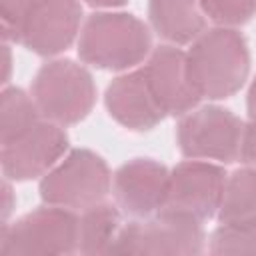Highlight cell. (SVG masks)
I'll return each instance as SVG.
<instances>
[{
  "label": "cell",
  "mask_w": 256,
  "mask_h": 256,
  "mask_svg": "<svg viewBox=\"0 0 256 256\" xmlns=\"http://www.w3.org/2000/svg\"><path fill=\"white\" fill-rule=\"evenodd\" d=\"M40 110L26 92L20 88H6L0 100V140L2 144L18 138L36 122H40Z\"/></svg>",
  "instance_id": "cell-17"
},
{
  "label": "cell",
  "mask_w": 256,
  "mask_h": 256,
  "mask_svg": "<svg viewBox=\"0 0 256 256\" xmlns=\"http://www.w3.org/2000/svg\"><path fill=\"white\" fill-rule=\"evenodd\" d=\"M32 98L46 120L66 126L88 116L94 106L96 90L84 66L72 60H54L38 70Z\"/></svg>",
  "instance_id": "cell-4"
},
{
  "label": "cell",
  "mask_w": 256,
  "mask_h": 256,
  "mask_svg": "<svg viewBox=\"0 0 256 256\" xmlns=\"http://www.w3.org/2000/svg\"><path fill=\"white\" fill-rule=\"evenodd\" d=\"M244 124L230 110L206 106L186 114L178 124V144L194 160L234 162L240 156Z\"/></svg>",
  "instance_id": "cell-7"
},
{
  "label": "cell",
  "mask_w": 256,
  "mask_h": 256,
  "mask_svg": "<svg viewBox=\"0 0 256 256\" xmlns=\"http://www.w3.org/2000/svg\"><path fill=\"white\" fill-rule=\"evenodd\" d=\"M144 74L166 114H186L198 104L200 94L190 80L188 60L180 48H156L144 66Z\"/></svg>",
  "instance_id": "cell-11"
},
{
  "label": "cell",
  "mask_w": 256,
  "mask_h": 256,
  "mask_svg": "<svg viewBox=\"0 0 256 256\" xmlns=\"http://www.w3.org/2000/svg\"><path fill=\"white\" fill-rule=\"evenodd\" d=\"M2 220H6L8 216H10V212H12V204H14V200H12V190H10V186H8V182H4L2 184Z\"/></svg>",
  "instance_id": "cell-22"
},
{
  "label": "cell",
  "mask_w": 256,
  "mask_h": 256,
  "mask_svg": "<svg viewBox=\"0 0 256 256\" xmlns=\"http://www.w3.org/2000/svg\"><path fill=\"white\" fill-rule=\"evenodd\" d=\"M198 0H150L152 28L172 44L194 42L204 32Z\"/></svg>",
  "instance_id": "cell-14"
},
{
  "label": "cell",
  "mask_w": 256,
  "mask_h": 256,
  "mask_svg": "<svg viewBox=\"0 0 256 256\" xmlns=\"http://www.w3.org/2000/svg\"><path fill=\"white\" fill-rule=\"evenodd\" d=\"M210 252L218 256L256 254V224H222L210 238Z\"/></svg>",
  "instance_id": "cell-18"
},
{
  "label": "cell",
  "mask_w": 256,
  "mask_h": 256,
  "mask_svg": "<svg viewBox=\"0 0 256 256\" xmlns=\"http://www.w3.org/2000/svg\"><path fill=\"white\" fill-rule=\"evenodd\" d=\"M8 72H10V50H8V46H4V74H2V82H8Z\"/></svg>",
  "instance_id": "cell-25"
},
{
  "label": "cell",
  "mask_w": 256,
  "mask_h": 256,
  "mask_svg": "<svg viewBox=\"0 0 256 256\" xmlns=\"http://www.w3.org/2000/svg\"><path fill=\"white\" fill-rule=\"evenodd\" d=\"M120 232V214L114 206L98 202L82 210L78 218V252L110 254Z\"/></svg>",
  "instance_id": "cell-15"
},
{
  "label": "cell",
  "mask_w": 256,
  "mask_h": 256,
  "mask_svg": "<svg viewBox=\"0 0 256 256\" xmlns=\"http://www.w3.org/2000/svg\"><path fill=\"white\" fill-rule=\"evenodd\" d=\"M202 10L218 24L236 26L256 14V0H198Z\"/></svg>",
  "instance_id": "cell-19"
},
{
  "label": "cell",
  "mask_w": 256,
  "mask_h": 256,
  "mask_svg": "<svg viewBox=\"0 0 256 256\" xmlns=\"http://www.w3.org/2000/svg\"><path fill=\"white\" fill-rule=\"evenodd\" d=\"M188 74L200 98H228L240 90L250 70L246 40L232 28L202 32L186 54Z\"/></svg>",
  "instance_id": "cell-1"
},
{
  "label": "cell",
  "mask_w": 256,
  "mask_h": 256,
  "mask_svg": "<svg viewBox=\"0 0 256 256\" xmlns=\"http://www.w3.org/2000/svg\"><path fill=\"white\" fill-rule=\"evenodd\" d=\"M202 220L172 208H160L148 222L120 228L110 254L118 256H194L204 250Z\"/></svg>",
  "instance_id": "cell-2"
},
{
  "label": "cell",
  "mask_w": 256,
  "mask_h": 256,
  "mask_svg": "<svg viewBox=\"0 0 256 256\" xmlns=\"http://www.w3.org/2000/svg\"><path fill=\"white\" fill-rule=\"evenodd\" d=\"M150 50V32L132 14L100 12L86 20L78 54L86 64L106 70H124L140 60Z\"/></svg>",
  "instance_id": "cell-3"
},
{
  "label": "cell",
  "mask_w": 256,
  "mask_h": 256,
  "mask_svg": "<svg viewBox=\"0 0 256 256\" xmlns=\"http://www.w3.org/2000/svg\"><path fill=\"white\" fill-rule=\"evenodd\" d=\"M168 170L154 160H132L118 168L114 174V198L116 204L134 218H144L166 202L168 190Z\"/></svg>",
  "instance_id": "cell-12"
},
{
  "label": "cell",
  "mask_w": 256,
  "mask_h": 256,
  "mask_svg": "<svg viewBox=\"0 0 256 256\" xmlns=\"http://www.w3.org/2000/svg\"><path fill=\"white\" fill-rule=\"evenodd\" d=\"M68 146V136L54 122H36L18 138L2 144V172L12 180L42 176L56 164Z\"/></svg>",
  "instance_id": "cell-9"
},
{
  "label": "cell",
  "mask_w": 256,
  "mask_h": 256,
  "mask_svg": "<svg viewBox=\"0 0 256 256\" xmlns=\"http://www.w3.org/2000/svg\"><path fill=\"white\" fill-rule=\"evenodd\" d=\"M36 0H0V20L4 38H20L22 26Z\"/></svg>",
  "instance_id": "cell-20"
},
{
  "label": "cell",
  "mask_w": 256,
  "mask_h": 256,
  "mask_svg": "<svg viewBox=\"0 0 256 256\" xmlns=\"http://www.w3.org/2000/svg\"><path fill=\"white\" fill-rule=\"evenodd\" d=\"M248 114H250V120L256 122V80L252 82L248 92Z\"/></svg>",
  "instance_id": "cell-23"
},
{
  "label": "cell",
  "mask_w": 256,
  "mask_h": 256,
  "mask_svg": "<svg viewBox=\"0 0 256 256\" xmlns=\"http://www.w3.org/2000/svg\"><path fill=\"white\" fill-rule=\"evenodd\" d=\"M240 158L250 166L256 168V122H250L242 130V142H240Z\"/></svg>",
  "instance_id": "cell-21"
},
{
  "label": "cell",
  "mask_w": 256,
  "mask_h": 256,
  "mask_svg": "<svg viewBox=\"0 0 256 256\" xmlns=\"http://www.w3.org/2000/svg\"><path fill=\"white\" fill-rule=\"evenodd\" d=\"M110 190L106 162L90 150L70 152L40 182V196L50 206L84 210L104 202Z\"/></svg>",
  "instance_id": "cell-6"
},
{
  "label": "cell",
  "mask_w": 256,
  "mask_h": 256,
  "mask_svg": "<svg viewBox=\"0 0 256 256\" xmlns=\"http://www.w3.org/2000/svg\"><path fill=\"white\" fill-rule=\"evenodd\" d=\"M0 256H62L78 250V216L52 206L38 208L2 228Z\"/></svg>",
  "instance_id": "cell-5"
},
{
  "label": "cell",
  "mask_w": 256,
  "mask_h": 256,
  "mask_svg": "<svg viewBox=\"0 0 256 256\" xmlns=\"http://www.w3.org/2000/svg\"><path fill=\"white\" fill-rule=\"evenodd\" d=\"M218 216L222 224H256V168L226 178Z\"/></svg>",
  "instance_id": "cell-16"
},
{
  "label": "cell",
  "mask_w": 256,
  "mask_h": 256,
  "mask_svg": "<svg viewBox=\"0 0 256 256\" xmlns=\"http://www.w3.org/2000/svg\"><path fill=\"white\" fill-rule=\"evenodd\" d=\"M224 186L226 174L222 168L200 160L182 162L170 172L164 208L180 210L198 220H206L218 212Z\"/></svg>",
  "instance_id": "cell-8"
},
{
  "label": "cell",
  "mask_w": 256,
  "mask_h": 256,
  "mask_svg": "<svg viewBox=\"0 0 256 256\" xmlns=\"http://www.w3.org/2000/svg\"><path fill=\"white\" fill-rule=\"evenodd\" d=\"M80 16L78 0H36L18 40L36 54H58L76 38Z\"/></svg>",
  "instance_id": "cell-10"
},
{
  "label": "cell",
  "mask_w": 256,
  "mask_h": 256,
  "mask_svg": "<svg viewBox=\"0 0 256 256\" xmlns=\"http://www.w3.org/2000/svg\"><path fill=\"white\" fill-rule=\"evenodd\" d=\"M88 4H92V6H102V8H106V6H120V4H124L126 0H86Z\"/></svg>",
  "instance_id": "cell-24"
},
{
  "label": "cell",
  "mask_w": 256,
  "mask_h": 256,
  "mask_svg": "<svg viewBox=\"0 0 256 256\" xmlns=\"http://www.w3.org/2000/svg\"><path fill=\"white\" fill-rule=\"evenodd\" d=\"M106 108L116 122L130 130H150L166 114L158 104L144 70L118 76L106 90Z\"/></svg>",
  "instance_id": "cell-13"
}]
</instances>
